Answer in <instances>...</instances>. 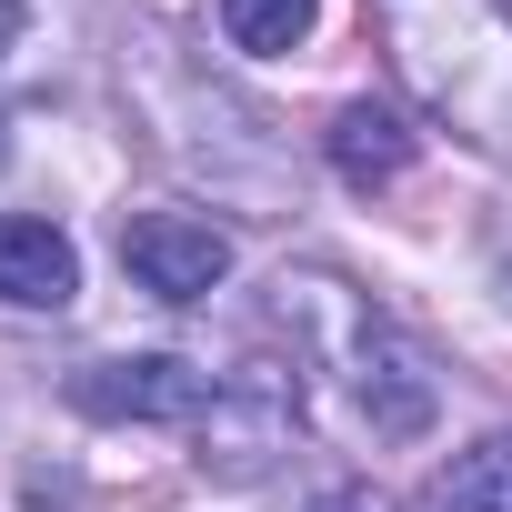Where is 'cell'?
Segmentation results:
<instances>
[{
    "label": "cell",
    "instance_id": "6da1fadb",
    "mask_svg": "<svg viewBox=\"0 0 512 512\" xmlns=\"http://www.w3.org/2000/svg\"><path fill=\"white\" fill-rule=\"evenodd\" d=\"M382 41L402 81L482 151H512V21L492 0H382Z\"/></svg>",
    "mask_w": 512,
    "mask_h": 512
},
{
    "label": "cell",
    "instance_id": "7a4b0ae2",
    "mask_svg": "<svg viewBox=\"0 0 512 512\" xmlns=\"http://www.w3.org/2000/svg\"><path fill=\"white\" fill-rule=\"evenodd\" d=\"M282 322H292L322 362H342V382H352V402H362V422H372L382 442H412V432L432 422V362H422V342L392 332L352 282L292 272V282H282Z\"/></svg>",
    "mask_w": 512,
    "mask_h": 512
},
{
    "label": "cell",
    "instance_id": "3957f363",
    "mask_svg": "<svg viewBox=\"0 0 512 512\" xmlns=\"http://www.w3.org/2000/svg\"><path fill=\"white\" fill-rule=\"evenodd\" d=\"M292 432H302L292 372H282V362H241V372H221V402L191 422V462H201L211 482H262V472L292 452Z\"/></svg>",
    "mask_w": 512,
    "mask_h": 512
},
{
    "label": "cell",
    "instance_id": "277c9868",
    "mask_svg": "<svg viewBox=\"0 0 512 512\" xmlns=\"http://www.w3.org/2000/svg\"><path fill=\"white\" fill-rule=\"evenodd\" d=\"M121 262L151 302H211L231 282V231L201 211H131L121 221Z\"/></svg>",
    "mask_w": 512,
    "mask_h": 512
},
{
    "label": "cell",
    "instance_id": "5b68a950",
    "mask_svg": "<svg viewBox=\"0 0 512 512\" xmlns=\"http://www.w3.org/2000/svg\"><path fill=\"white\" fill-rule=\"evenodd\" d=\"M71 402H81L91 422H181V432H191V422L221 402V372L171 362V352H131V362L71 372Z\"/></svg>",
    "mask_w": 512,
    "mask_h": 512
},
{
    "label": "cell",
    "instance_id": "8992f818",
    "mask_svg": "<svg viewBox=\"0 0 512 512\" xmlns=\"http://www.w3.org/2000/svg\"><path fill=\"white\" fill-rule=\"evenodd\" d=\"M81 292V251L41 211H0V302L11 312H71Z\"/></svg>",
    "mask_w": 512,
    "mask_h": 512
},
{
    "label": "cell",
    "instance_id": "52a82bcc",
    "mask_svg": "<svg viewBox=\"0 0 512 512\" xmlns=\"http://www.w3.org/2000/svg\"><path fill=\"white\" fill-rule=\"evenodd\" d=\"M322 151H332V171H342L352 191H382V181L412 171V121H402L392 101H342L332 131H322Z\"/></svg>",
    "mask_w": 512,
    "mask_h": 512
},
{
    "label": "cell",
    "instance_id": "ba28073f",
    "mask_svg": "<svg viewBox=\"0 0 512 512\" xmlns=\"http://www.w3.org/2000/svg\"><path fill=\"white\" fill-rule=\"evenodd\" d=\"M422 512H512V432L472 442V452L432 482V502H422Z\"/></svg>",
    "mask_w": 512,
    "mask_h": 512
},
{
    "label": "cell",
    "instance_id": "9c48e42d",
    "mask_svg": "<svg viewBox=\"0 0 512 512\" xmlns=\"http://www.w3.org/2000/svg\"><path fill=\"white\" fill-rule=\"evenodd\" d=\"M312 21H322V0H221V31H231L241 51H262V61L302 51Z\"/></svg>",
    "mask_w": 512,
    "mask_h": 512
},
{
    "label": "cell",
    "instance_id": "30bf717a",
    "mask_svg": "<svg viewBox=\"0 0 512 512\" xmlns=\"http://www.w3.org/2000/svg\"><path fill=\"white\" fill-rule=\"evenodd\" d=\"M21 11H31V0H0V51H11V31H21Z\"/></svg>",
    "mask_w": 512,
    "mask_h": 512
},
{
    "label": "cell",
    "instance_id": "8fae6325",
    "mask_svg": "<svg viewBox=\"0 0 512 512\" xmlns=\"http://www.w3.org/2000/svg\"><path fill=\"white\" fill-rule=\"evenodd\" d=\"M312 512H372V502H362V492H332V502H312Z\"/></svg>",
    "mask_w": 512,
    "mask_h": 512
},
{
    "label": "cell",
    "instance_id": "7c38bea8",
    "mask_svg": "<svg viewBox=\"0 0 512 512\" xmlns=\"http://www.w3.org/2000/svg\"><path fill=\"white\" fill-rule=\"evenodd\" d=\"M0 161H11V141H0Z\"/></svg>",
    "mask_w": 512,
    "mask_h": 512
}]
</instances>
